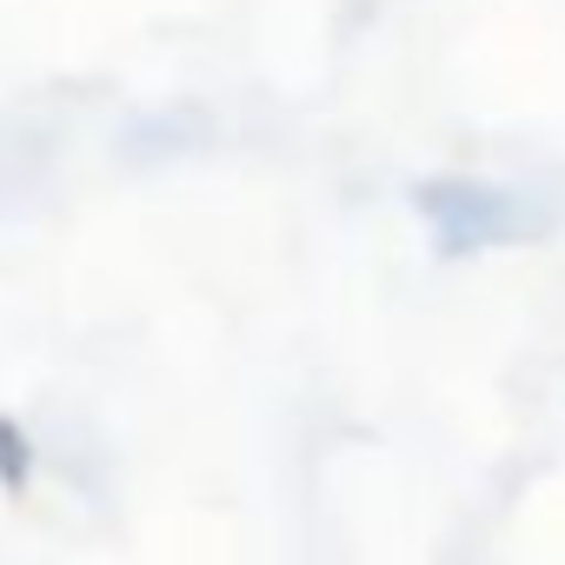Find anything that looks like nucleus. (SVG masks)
Wrapping results in <instances>:
<instances>
[{"mask_svg":"<svg viewBox=\"0 0 565 565\" xmlns=\"http://www.w3.org/2000/svg\"><path fill=\"white\" fill-rule=\"evenodd\" d=\"M34 472H41L34 433H28L14 413H0V492H8V499H28V492H34Z\"/></svg>","mask_w":565,"mask_h":565,"instance_id":"f03ea898","label":"nucleus"},{"mask_svg":"<svg viewBox=\"0 0 565 565\" xmlns=\"http://www.w3.org/2000/svg\"><path fill=\"white\" fill-rule=\"evenodd\" d=\"M413 206H419V220L433 226V246H439L446 259H459V253H492V246H519V239H532V233L545 226L532 200H519V193H505V186H492V180H466V173L419 180V186H413Z\"/></svg>","mask_w":565,"mask_h":565,"instance_id":"f257e3e1","label":"nucleus"}]
</instances>
